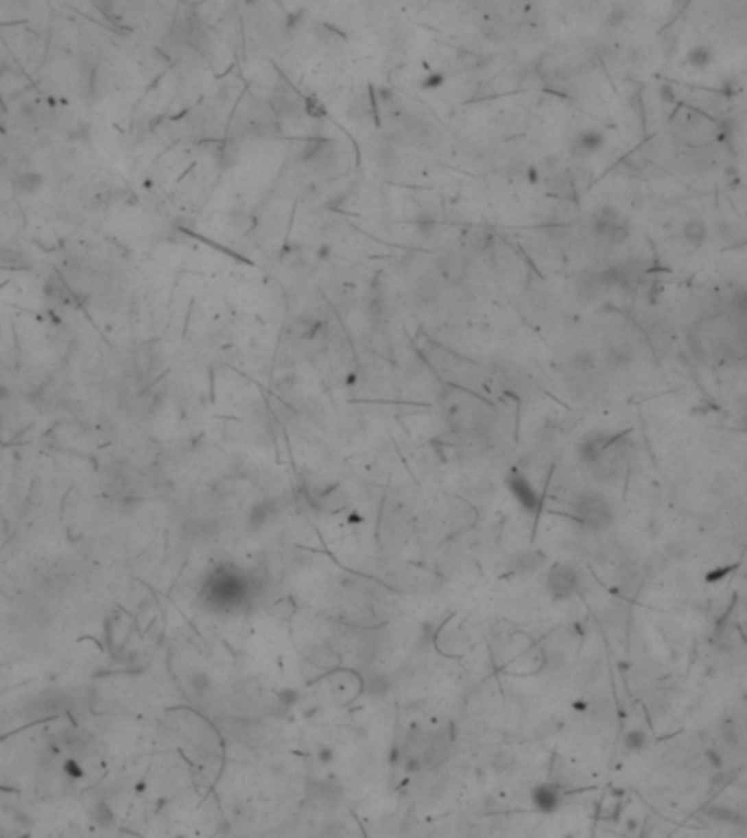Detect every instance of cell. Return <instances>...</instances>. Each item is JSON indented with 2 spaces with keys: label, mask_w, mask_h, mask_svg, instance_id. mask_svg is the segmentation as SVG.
<instances>
[{
  "label": "cell",
  "mask_w": 747,
  "mask_h": 838,
  "mask_svg": "<svg viewBox=\"0 0 747 838\" xmlns=\"http://www.w3.org/2000/svg\"><path fill=\"white\" fill-rule=\"evenodd\" d=\"M625 747L630 749V751H634V753L645 751V747H647V736H645V732H640V729H632V732H627V736H625Z\"/></svg>",
  "instance_id": "8"
},
{
  "label": "cell",
  "mask_w": 747,
  "mask_h": 838,
  "mask_svg": "<svg viewBox=\"0 0 747 838\" xmlns=\"http://www.w3.org/2000/svg\"><path fill=\"white\" fill-rule=\"evenodd\" d=\"M440 271H442V275L446 280H461V275H464V260L450 256V258L442 260Z\"/></svg>",
  "instance_id": "7"
},
{
  "label": "cell",
  "mask_w": 747,
  "mask_h": 838,
  "mask_svg": "<svg viewBox=\"0 0 747 838\" xmlns=\"http://www.w3.org/2000/svg\"><path fill=\"white\" fill-rule=\"evenodd\" d=\"M713 59H715V55H713V51L708 49V46H695V49L689 51L686 62H689L693 68L704 70V68H708L710 64H713Z\"/></svg>",
  "instance_id": "5"
},
{
  "label": "cell",
  "mask_w": 747,
  "mask_h": 838,
  "mask_svg": "<svg viewBox=\"0 0 747 838\" xmlns=\"http://www.w3.org/2000/svg\"><path fill=\"white\" fill-rule=\"evenodd\" d=\"M682 236H684V241L689 243V245L702 247V245L706 243V238H708V225H706L702 219H691V221L684 223Z\"/></svg>",
  "instance_id": "4"
},
{
  "label": "cell",
  "mask_w": 747,
  "mask_h": 838,
  "mask_svg": "<svg viewBox=\"0 0 747 838\" xmlns=\"http://www.w3.org/2000/svg\"><path fill=\"white\" fill-rule=\"evenodd\" d=\"M575 516L590 529H608L614 520L610 502L599 494H586L575 500Z\"/></svg>",
  "instance_id": "1"
},
{
  "label": "cell",
  "mask_w": 747,
  "mask_h": 838,
  "mask_svg": "<svg viewBox=\"0 0 747 838\" xmlns=\"http://www.w3.org/2000/svg\"><path fill=\"white\" fill-rule=\"evenodd\" d=\"M551 590L557 598H566L577 590V572L568 566H557L551 572Z\"/></svg>",
  "instance_id": "2"
},
{
  "label": "cell",
  "mask_w": 747,
  "mask_h": 838,
  "mask_svg": "<svg viewBox=\"0 0 747 838\" xmlns=\"http://www.w3.org/2000/svg\"><path fill=\"white\" fill-rule=\"evenodd\" d=\"M44 186V175L38 171H22L14 179V188L20 195H38Z\"/></svg>",
  "instance_id": "3"
},
{
  "label": "cell",
  "mask_w": 747,
  "mask_h": 838,
  "mask_svg": "<svg viewBox=\"0 0 747 838\" xmlns=\"http://www.w3.org/2000/svg\"><path fill=\"white\" fill-rule=\"evenodd\" d=\"M603 142H606V138H603L599 131H584L577 140V147L584 153H595L603 147Z\"/></svg>",
  "instance_id": "6"
},
{
  "label": "cell",
  "mask_w": 747,
  "mask_h": 838,
  "mask_svg": "<svg viewBox=\"0 0 747 838\" xmlns=\"http://www.w3.org/2000/svg\"><path fill=\"white\" fill-rule=\"evenodd\" d=\"M0 262H3V265L18 267V265H25L27 256L22 254L20 249H3V251H0Z\"/></svg>",
  "instance_id": "9"
}]
</instances>
